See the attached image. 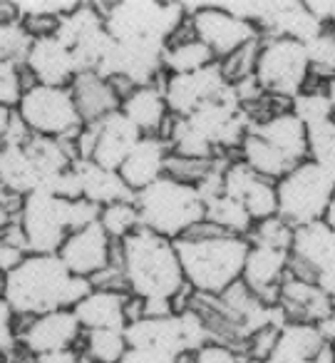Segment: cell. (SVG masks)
<instances>
[{
    "label": "cell",
    "instance_id": "6da1fadb",
    "mask_svg": "<svg viewBox=\"0 0 335 363\" xmlns=\"http://www.w3.org/2000/svg\"><path fill=\"white\" fill-rule=\"evenodd\" d=\"M90 291V279L75 277L57 254H28L0 279V296L21 318L75 308Z\"/></svg>",
    "mask_w": 335,
    "mask_h": 363
},
{
    "label": "cell",
    "instance_id": "7a4b0ae2",
    "mask_svg": "<svg viewBox=\"0 0 335 363\" xmlns=\"http://www.w3.org/2000/svg\"><path fill=\"white\" fill-rule=\"evenodd\" d=\"M174 247L184 269L186 286L199 296L216 298L241 281L251 242L201 222L186 237L176 239Z\"/></svg>",
    "mask_w": 335,
    "mask_h": 363
},
{
    "label": "cell",
    "instance_id": "3957f363",
    "mask_svg": "<svg viewBox=\"0 0 335 363\" xmlns=\"http://www.w3.org/2000/svg\"><path fill=\"white\" fill-rule=\"evenodd\" d=\"M115 262H120L127 291L135 298H142V301L169 298L176 303L186 291L184 269H181L174 242L144 227H140L125 242L117 244Z\"/></svg>",
    "mask_w": 335,
    "mask_h": 363
},
{
    "label": "cell",
    "instance_id": "277c9868",
    "mask_svg": "<svg viewBox=\"0 0 335 363\" xmlns=\"http://www.w3.org/2000/svg\"><path fill=\"white\" fill-rule=\"evenodd\" d=\"M135 207L142 227L169 242L186 237L196 224L206 222V202L199 189L169 174L137 192Z\"/></svg>",
    "mask_w": 335,
    "mask_h": 363
},
{
    "label": "cell",
    "instance_id": "5b68a950",
    "mask_svg": "<svg viewBox=\"0 0 335 363\" xmlns=\"http://www.w3.org/2000/svg\"><path fill=\"white\" fill-rule=\"evenodd\" d=\"M105 28L117 43H157L169 45L184 28V3L161 0H120L102 6Z\"/></svg>",
    "mask_w": 335,
    "mask_h": 363
},
{
    "label": "cell",
    "instance_id": "8992f818",
    "mask_svg": "<svg viewBox=\"0 0 335 363\" xmlns=\"http://www.w3.org/2000/svg\"><path fill=\"white\" fill-rule=\"evenodd\" d=\"M278 217L293 229L323 222L335 194V179L310 160L295 164L283 179L276 182Z\"/></svg>",
    "mask_w": 335,
    "mask_h": 363
},
{
    "label": "cell",
    "instance_id": "52a82bcc",
    "mask_svg": "<svg viewBox=\"0 0 335 363\" xmlns=\"http://www.w3.org/2000/svg\"><path fill=\"white\" fill-rule=\"evenodd\" d=\"M16 115L30 135L62 142H75V137L85 127L70 87H25L16 107Z\"/></svg>",
    "mask_w": 335,
    "mask_h": 363
},
{
    "label": "cell",
    "instance_id": "ba28073f",
    "mask_svg": "<svg viewBox=\"0 0 335 363\" xmlns=\"http://www.w3.org/2000/svg\"><path fill=\"white\" fill-rule=\"evenodd\" d=\"M254 77L273 100H295L310 82L305 45L290 38H263Z\"/></svg>",
    "mask_w": 335,
    "mask_h": 363
},
{
    "label": "cell",
    "instance_id": "9c48e42d",
    "mask_svg": "<svg viewBox=\"0 0 335 363\" xmlns=\"http://www.w3.org/2000/svg\"><path fill=\"white\" fill-rule=\"evenodd\" d=\"M72 202L50 192H33L18 204L16 222L25 237L28 254H57L65 239L75 232Z\"/></svg>",
    "mask_w": 335,
    "mask_h": 363
},
{
    "label": "cell",
    "instance_id": "30bf717a",
    "mask_svg": "<svg viewBox=\"0 0 335 363\" xmlns=\"http://www.w3.org/2000/svg\"><path fill=\"white\" fill-rule=\"evenodd\" d=\"M184 11L194 38H199L219 62L249 43L263 38L259 28L226 11L221 3H184Z\"/></svg>",
    "mask_w": 335,
    "mask_h": 363
},
{
    "label": "cell",
    "instance_id": "8fae6325",
    "mask_svg": "<svg viewBox=\"0 0 335 363\" xmlns=\"http://www.w3.org/2000/svg\"><path fill=\"white\" fill-rule=\"evenodd\" d=\"M288 274L315 284L335 301V232L323 222L295 229Z\"/></svg>",
    "mask_w": 335,
    "mask_h": 363
},
{
    "label": "cell",
    "instance_id": "7c38bea8",
    "mask_svg": "<svg viewBox=\"0 0 335 363\" xmlns=\"http://www.w3.org/2000/svg\"><path fill=\"white\" fill-rule=\"evenodd\" d=\"M142 137L144 135L122 112H115L95 125L82 127L80 135L75 137L77 160H90L105 169L120 172Z\"/></svg>",
    "mask_w": 335,
    "mask_h": 363
},
{
    "label": "cell",
    "instance_id": "4fadbf2b",
    "mask_svg": "<svg viewBox=\"0 0 335 363\" xmlns=\"http://www.w3.org/2000/svg\"><path fill=\"white\" fill-rule=\"evenodd\" d=\"M226 87H229V82H226L219 62L189 72V75H166L161 82L171 117H189L201 105L216 100Z\"/></svg>",
    "mask_w": 335,
    "mask_h": 363
},
{
    "label": "cell",
    "instance_id": "5bb4252c",
    "mask_svg": "<svg viewBox=\"0 0 335 363\" xmlns=\"http://www.w3.org/2000/svg\"><path fill=\"white\" fill-rule=\"evenodd\" d=\"M23 70L28 72L33 85L47 87H70L77 77L75 55L55 33L33 38L23 60Z\"/></svg>",
    "mask_w": 335,
    "mask_h": 363
},
{
    "label": "cell",
    "instance_id": "9a60e30c",
    "mask_svg": "<svg viewBox=\"0 0 335 363\" xmlns=\"http://www.w3.org/2000/svg\"><path fill=\"white\" fill-rule=\"evenodd\" d=\"M82 326L77 321L72 308H60V311L40 313L25 321V326L18 333L21 348H25L33 358L50 351H62V348H75L82 341Z\"/></svg>",
    "mask_w": 335,
    "mask_h": 363
},
{
    "label": "cell",
    "instance_id": "2e32d148",
    "mask_svg": "<svg viewBox=\"0 0 335 363\" xmlns=\"http://www.w3.org/2000/svg\"><path fill=\"white\" fill-rule=\"evenodd\" d=\"M115 249L117 242H112L110 234L102 229V224L95 222L90 227L72 232L60 247L57 257L65 262V267L75 277L92 279L115 262Z\"/></svg>",
    "mask_w": 335,
    "mask_h": 363
},
{
    "label": "cell",
    "instance_id": "e0dca14e",
    "mask_svg": "<svg viewBox=\"0 0 335 363\" xmlns=\"http://www.w3.org/2000/svg\"><path fill=\"white\" fill-rule=\"evenodd\" d=\"M224 194L241 202L251 219L263 222L278 214V194H276V182L256 174L254 169L244 164L241 160H231L224 167Z\"/></svg>",
    "mask_w": 335,
    "mask_h": 363
},
{
    "label": "cell",
    "instance_id": "ac0fdd59",
    "mask_svg": "<svg viewBox=\"0 0 335 363\" xmlns=\"http://www.w3.org/2000/svg\"><path fill=\"white\" fill-rule=\"evenodd\" d=\"M288 262L290 252L288 249H276L266 247V244H251L249 257L244 264V274L241 281L254 291L261 301L266 303H278L280 286H283L285 277H288Z\"/></svg>",
    "mask_w": 335,
    "mask_h": 363
},
{
    "label": "cell",
    "instance_id": "d6986e66",
    "mask_svg": "<svg viewBox=\"0 0 335 363\" xmlns=\"http://www.w3.org/2000/svg\"><path fill=\"white\" fill-rule=\"evenodd\" d=\"M268 363H335L333 346L323 338L318 323L288 321L278 331Z\"/></svg>",
    "mask_w": 335,
    "mask_h": 363
},
{
    "label": "cell",
    "instance_id": "ffe728a7",
    "mask_svg": "<svg viewBox=\"0 0 335 363\" xmlns=\"http://www.w3.org/2000/svg\"><path fill=\"white\" fill-rule=\"evenodd\" d=\"M171 147L161 135H144L130 152L125 164L120 167V177L132 192H142L149 184L166 174Z\"/></svg>",
    "mask_w": 335,
    "mask_h": 363
},
{
    "label": "cell",
    "instance_id": "44dd1931",
    "mask_svg": "<svg viewBox=\"0 0 335 363\" xmlns=\"http://www.w3.org/2000/svg\"><path fill=\"white\" fill-rule=\"evenodd\" d=\"M70 92L85 125H95V122L120 112L122 107L120 87L102 77L100 72H80L70 85Z\"/></svg>",
    "mask_w": 335,
    "mask_h": 363
},
{
    "label": "cell",
    "instance_id": "7402d4cb",
    "mask_svg": "<svg viewBox=\"0 0 335 363\" xmlns=\"http://www.w3.org/2000/svg\"><path fill=\"white\" fill-rule=\"evenodd\" d=\"M125 338L130 348H159L171 356L186 353L179 311L161 318H135L125 326Z\"/></svg>",
    "mask_w": 335,
    "mask_h": 363
},
{
    "label": "cell",
    "instance_id": "603a6c76",
    "mask_svg": "<svg viewBox=\"0 0 335 363\" xmlns=\"http://www.w3.org/2000/svg\"><path fill=\"white\" fill-rule=\"evenodd\" d=\"M249 130H254L256 135L268 140L293 164H300V162L308 160V127L293 115L290 107L273 112V115H268L261 122H254Z\"/></svg>",
    "mask_w": 335,
    "mask_h": 363
},
{
    "label": "cell",
    "instance_id": "cb8c5ba5",
    "mask_svg": "<svg viewBox=\"0 0 335 363\" xmlns=\"http://www.w3.org/2000/svg\"><path fill=\"white\" fill-rule=\"evenodd\" d=\"M120 112L142 132V135H164L166 125L171 120V112L166 107L161 85L132 87L122 97Z\"/></svg>",
    "mask_w": 335,
    "mask_h": 363
},
{
    "label": "cell",
    "instance_id": "d4e9b609",
    "mask_svg": "<svg viewBox=\"0 0 335 363\" xmlns=\"http://www.w3.org/2000/svg\"><path fill=\"white\" fill-rule=\"evenodd\" d=\"M130 294L127 291H110V289H92L85 298L77 301L72 308L80 321L82 331H95V328H125L130 323L127 306H130Z\"/></svg>",
    "mask_w": 335,
    "mask_h": 363
},
{
    "label": "cell",
    "instance_id": "484cf974",
    "mask_svg": "<svg viewBox=\"0 0 335 363\" xmlns=\"http://www.w3.org/2000/svg\"><path fill=\"white\" fill-rule=\"evenodd\" d=\"M42 174L30 160L25 142H3L0 145V189L16 199L38 192Z\"/></svg>",
    "mask_w": 335,
    "mask_h": 363
},
{
    "label": "cell",
    "instance_id": "4316f807",
    "mask_svg": "<svg viewBox=\"0 0 335 363\" xmlns=\"http://www.w3.org/2000/svg\"><path fill=\"white\" fill-rule=\"evenodd\" d=\"M278 306L285 311L288 321L320 323L335 308V301L328 294L320 291L315 284L305 281V279H295L288 274L283 286H280Z\"/></svg>",
    "mask_w": 335,
    "mask_h": 363
},
{
    "label": "cell",
    "instance_id": "83f0119b",
    "mask_svg": "<svg viewBox=\"0 0 335 363\" xmlns=\"http://www.w3.org/2000/svg\"><path fill=\"white\" fill-rule=\"evenodd\" d=\"M75 172L82 184V199L97 204V207H110V204L135 199V192L125 184L120 172L105 169L90 160H77Z\"/></svg>",
    "mask_w": 335,
    "mask_h": 363
},
{
    "label": "cell",
    "instance_id": "f1b7e54d",
    "mask_svg": "<svg viewBox=\"0 0 335 363\" xmlns=\"http://www.w3.org/2000/svg\"><path fill=\"white\" fill-rule=\"evenodd\" d=\"M219 62L214 57V52L194 38L189 28V21L184 23L179 33L174 35V40L164 48V57H161V65H164L166 75H189V72H196L201 67H209Z\"/></svg>",
    "mask_w": 335,
    "mask_h": 363
},
{
    "label": "cell",
    "instance_id": "f546056e",
    "mask_svg": "<svg viewBox=\"0 0 335 363\" xmlns=\"http://www.w3.org/2000/svg\"><path fill=\"white\" fill-rule=\"evenodd\" d=\"M236 152H239L236 160H241L249 169H254L256 174L266 177V179H271V182L283 179V177L295 167L283 152H278L268 140L256 135L254 130L246 132V137L241 140V145Z\"/></svg>",
    "mask_w": 335,
    "mask_h": 363
},
{
    "label": "cell",
    "instance_id": "4dcf8cb0",
    "mask_svg": "<svg viewBox=\"0 0 335 363\" xmlns=\"http://www.w3.org/2000/svg\"><path fill=\"white\" fill-rule=\"evenodd\" d=\"M102 28H105L102 6H97V3H77L75 11H70L65 18H60V23L55 28V35L72 50L77 43H82L92 33L102 30Z\"/></svg>",
    "mask_w": 335,
    "mask_h": 363
},
{
    "label": "cell",
    "instance_id": "1f68e13d",
    "mask_svg": "<svg viewBox=\"0 0 335 363\" xmlns=\"http://www.w3.org/2000/svg\"><path fill=\"white\" fill-rule=\"evenodd\" d=\"M206 222L214 224L221 232L236 234V237H246V239H249L251 229H254V219L246 212L244 204L231 199L224 192L206 202Z\"/></svg>",
    "mask_w": 335,
    "mask_h": 363
},
{
    "label": "cell",
    "instance_id": "d6a6232c",
    "mask_svg": "<svg viewBox=\"0 0 335 363\" xmlns=\"http://www.w3.org/2000/svg\"><path fill=\"white\" fill-rule=\"evenodd\" d=\"M82 356L95 363H120L127 353L125 328H95L82 333Z\"/></svg>",
    "mask_w": 335,
    "mask_h": 363
},
{
    "label": "cell",
    "instance_id": "836d02e7",
    "mask_svg": "<svg viewBox=\"0 0 335 363\" xmlns=\"http://www.w3.org/2000/svg\"><path fill=\"white\" fill-rule=\"evenodd\" d=\"M305 55H308L310 77L325 85L335 77V28H325L323 33L305 43Z\"/></svg>",
    "mask_w": 335,
    "mask_h": 363
},
{
    "label": "cell",
    "instance_id": "e575fe53",
    "mask_svg": "<svg viewBox=\"0 0 335 363\" xmlns=\"http://www.w3.org/2000/svg\"><path fill=\"white\" fill-rule=\"evenodd\" d=\"M308 160L335 179V120L308 127Z\"/></svg>",
    "mask_w": 335,
    "mask_h": 363
},
{
    "label": "cell",
    "instance_id": "d590c367",
    "mask_svg": "<svg viewBox=\"0 0 335 363\" xmlns=\"http://www.w3.org/2000/svg\"><path fill=\"white\" fill-rule=\"evenodd\" d=\"M100 224L107 234H110L112 242H125L132 232L142 227L140 222V212L135 207V199L132 202H117L110 207H102L100 212Z\"/></svg>",
    "mask_w": 335,
    "mask_h": 363
},
{
    "label": "cell",
    "instance_id": "8d00e7d4",
    "mask_svg": "<svg viewBox=\"0 0 335 363\" xmlns=\"http://www.w3.org/2000/svg\"><path fill=\"white\" fill-rule=\"evenodd\" d=\"M290 110H293V115L298 117L305 127L333 120V110H330V100H328V95H325V85L320 87V90L305 87L295 100H290Z\"/></svg>",
    "mask_w": 335,
    "mask_h": 363
},
{
    "label": "cell",
    "instance_id": "74e56055",
    "mask_svg": "<svg viewBox=\"0 0 335 363\" xmlns=\"http://www.w3.org/2000/svg\"><path fill=\"white\" fill-rule=\"evenodd\" d=\"M75 0H16L18 21H60L75 11Z\"/></svg>",
    "mask_w": 335,
    "mask_h": 363
},
{
    "label": "cell",
    "instance_id": "f35d334b",
    "mask_svg": "<svg viewBox=\"0 0 335 363\" xmlns=\"http://www.w3.org/2000/svg\"><path fill=\"white\" fill-rule=\"evenodd\" d=\"M293 234H295V229L276 214V217L254 224V229H251V234H249V242L251 244H266V247H276V249H288L290 252Z\"/></svg>",
    "mask_w": 335,
    "mask_h": 363
},
{
    "label": "cell",
    "instance_id": "ab89813d",
    "mask_svg": "<svg viewBox=\"0 0 335 363\" xmlns=\"http://www.w3.org/2000/svg\"><path fill=\"white\" fill-rule=\"evenodd\" d=\"M261 40H263V38L249 43V45H244L241 50H236L234 55H229L226 60L219 62L221 72H224V77H226V82H229V85L246 80V77H254L256 60H259V50H261Z\"/></svg>",
    "mask_w": 335,
    "mask_h": 363
},
{
    "label": "cell",
    "instance_id": "60d3db41",
    "mask_svg": "<svg viewBox=\"0 0 335 363\" xmlns=\"http://www.w3.org/2000/svg\"><path fill=\"white\" fill-rule=\"evenodd\" d=\"M33 38L23 28L21 21L16 23H0V60H11L23 65L25 52L30 48Z\"/></svg>",
    "mask_w": 335,
    "mask_h": 363
},
{
    "label": "cell",
    "instance_id": "b9f144b4",
    "mask_svg": "<svg viewBox=\"0 0 335 363\" xmlns=\"http://www.w3.org/2000/svg\"><path fill=\"white\" fill-rule=\"evenodd\" d=\"M25 75L28 72L23 70V65L11 62V60H0V107L16 110L23 92H25V87H30L23 80Z\"/></svg>",
    "mask_w": 335,
    "mask_h": 363
},
{
    "label": "cell",
    "instance_id": "7bdbcfd3",
    "mask_svg": "<svg viewBox=\"0 0 335 363\" xmlns=\"http://www.w3.org/2000/svg\"><path fill=\"white\" fill-rule=\"evenodd\" d=\"M18 318H21V316L13 311L11 303L0 296V356H3V358H8L18 346H21V341H18V333H21V328L16 326Z\"/></svg>",
    "mask_w": 335,
    "mask_h": 363
},
{
    "label": "cell",
    "instance_id": "ee69618b",
    "mask_svg": "<svg viewBox=\"0 0 335 363\" xmlns=\"http://www.w3.org/2000/svg\"><path fill=\"white\" fill-rule=\"evenodd\" d=\"M249 358H244L234 346L224 341H211L206 346H201L199 351L191 353V363H246Z\"/></svg>",
    "mask_w": 335,
    "mask_h": 363
},
{
    "label": "cell",
    "instance_id": "f6af8a7d",
    "mask_svg": "<svg viewBox=\"0 0 335 363\" xmlns=\"http://www.w3.org/2000/svg\"><path fill=\"white\" fill-rule=\"evenodd\" d=\"M176 358L159 348H127L120 363H176Z\"/></svg>",
    "mask_w": 335,
    "mask_h": 363
},
{
    "label": "cell",
    "instance_id": "bcb514c9",
    "mask_svg": "<svg viewBox=\"0 0 335 363\" xmlns=\"http://www.w3.org/2000/svg\"><path fill=\"white\" fill-rule=\"evenodd\" d=\"M308 8L325 28H335V0H310Z\"/></svg>",
    "mask_w": 335,
    "mask_h": 363
},
{
    "label": "cell",
    "instance_id": "7dc6e473",
    "mask_svg": "<svg viewBox=\"0 0 335 363\" xmlns=\"http://www.w3.org/2000/svg\"><path fill=\"white\" fill-rule=\"evenodd\" d=\"M82 353L75 351V348H62V351H50L42 353V356H35L33 363H77Z\"/></svg>",
    "mask_w": 335,
    "mask_h": 363
},
{
    "label": "cell",
    "instance_id": "c3c4849f",
    "mask_svg": "<svg viewBox=\"0 0 335 363\" xmlns=\"http://www.w3.org/2000/svg\"><path fill=\"white\" fill-rule=\"evenodd\" d=\"M13 202H16V197H11V194H6L0 189V234L16 222V214H13V207H11ZM18 202H21V199H18Z\"/></svg>",
    "mask_w": 335,
    "mask_h": 363
},
{
    "label": "cell",
    "instance_id": "681fc988",
    "mask_svg": "<svg viewBox=\"0 0 335 363\" xmlns=\"http://www.w3.org/2000/svg\"><path fill=\"white\" fill-rule=\"evenodd\" d=\"M13 122H16V110H11V107H0V145L8 140V135H11Z\"/></svg>",
    "mask_w": 335,
    "mask_h": 363
},
{
    "label": "cell",
    "instance_id": "f907efd6",
    "mask_svg": "<svg viewBox=\"0 0 335 363\" xmlns=\"http://www.w3.org/2000/svg\"><path fill=\"white\" fill-rule=\"evenodd\" d=\"M318 328H320V333H323L325 341H328L330 346L335 348V308L323 318V321L318 323Z\"/></svg>",
    "mask_w": 335,
    "mask_h": 363
},
{
    "label": "cell",
    "instance_id": "816d5d0a",
    "mask_svg": "<svg viewBox=\"0 0 335 363\" xmlns=\"http://www.w3.org/2000/svg\"><path fill=\"white\" fill-rule=\"evenodd\" d=\"M16 21H18L16 3H11V0H0V23H16Z\"/></svg>",
    "mask_w": 335,
    "mask_h": 363
},
{
    "label": "cell",
    "instance_id": "f5cc1de1",
    "mask_svg": "<svg viewBox=\"0 0 335 363\" xmlns=\"http://www.w3.org/2000/svg\"><path fill=\"white\" fill-rule=\"evenodd\" d=\"M325 95L330 100V110H333V120H335V77L325 82Z\"/></svg>",
    "mask_w": 335,
    "mask_h": 363
},
{
    "label": "cell",
    "instance_id": "db71d44e",
    "mask_svg": "<svg viewBox=\"0 0 335 363\" xmlns=\"http://www.w3.org/2000/svg\"><path fill=\"white\" fill-rule=\"evenodd\" d=\"M325 224L335 232V194H333V202H330V207H328V214H325Z\"/></svg>",
    "mask_w": 335,
    "mask_h": 363
},
{
    "label": "cell",
    "instance_id": "11a10c76",
    "mask_svg": "<svg viewBox=\"0 0 335 363\" xmlns=\"http://www.w3.org/2000/svg\"><path fill=\"white\" fill-rule=\"evenodd\" d=\"M77 363H95V361H90V358H85V356H80V361Z\"/></svg>",
    "mask_w": 335,
    "mask_h": 363
},
{
    "label": "cell",
    "instance_id": "9f6ffc18",
    "mask_svg": "<svg viewBox=\"0 0 335 363\" xmlns=\"http://www.w3.org/2000/svg\"><path fill=\"white\" fill-rule=\"evenodd\" d=\"M0 363H8V361H6V358H3V356H0Z\"/></svg>",
    "mask_w": 335,
    "mask_h": 363
},
{
    "label": "cell",
    "instance_id": "6f0895ef",
    "mask_svg": "<svg viewBox=\"0 0 335 363\" xmlns=\"http://www.w3.org/2000/svg\"><path fill=\"white\" fill-rule=\"evenodd\" d=\"M333 361H335V348H333Z\"/></svg>",
    "mask_w": 335,
    "mask_h": 363
}]
</instances>
